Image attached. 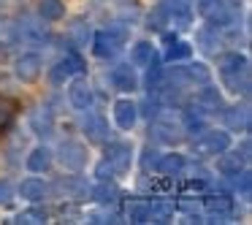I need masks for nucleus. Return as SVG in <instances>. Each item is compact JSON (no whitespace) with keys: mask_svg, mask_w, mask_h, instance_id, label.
<instances>
[{"mask_svg":"<svg viewBox=\"0 0 252 225\" xmlns=\"http://www.w3.org/2000/svg\"><path fill=\"white\" fill-rule=\"evenodd\" d=\"M127 38V30L120 25H109V30H100L95 35V55L98 57H111Z\"/></svg>","mask_w":252,"mask_h":225,"instance_id":"nucleus-1","label":"nucleus"},{"mask_svg":"<svg viewBox=\"0 0 252 225\" xmlns=\"http://www.w3.org/2000/svg\"><path fill=\"white\" fill-rule=\"evenodd\" d=\"M230 147V136L225 130H206L192 141V149L198 155H220V152H228Z\"/></svg>","mask_w":252,"mask_h":225,"instance_id":"nucleus-2","label":"nucleus"},{"mask_svg":"<svg viewBox=\"0 0 252 225\" xmlns=\"http://www.w3.org/2000/svg\"><path fill=\"white\" fill-rule=\"evenodd\" d=\"M201 14L214 25V28H217V25H230L236 19V8L230 6L228 0H203Z\"/></svg>","mask_w":252,"mask_h":225,"instance_id":"nucleus-3","label":"nucleus"},{"mask_svg":"<svg viewBox=\"0 0 252 225\" xmlns=\"http://www.w3.org/2000/svg\"><path fill=\"white\" fill-rule=\"evenodd\" d=\"M60 163L65 165L68 171L84 168V163H87V149H84V144H79V141H65V144L60 147Z\"/></svg>","mask_w":252,"mask_h":225,"instance_id":"nucleus-4","label":"nucleus"},{"mask_svg":"<svg viewBox=\"0 0 252 225\" xmlns=\"http://www.w3.org/2000/svg\"><path fill=\"white\" fill-rule=\"evenodd\" d=\"M247 68H250V63H247V57H241V55H225L222 60H220V71H222V76H225V82L233 87V93H236V79H239V73H244Z\"/></svg>","mask_w":252,"mask_h":225,"instance_id":"nucleus-5","label":"nucleus"},{"mask_svg":"<svg viewBox=\"0 0 252 225\" xmlns=\"http://www.w3.org/2000/svg\"><path fill=\"white\" fill-rule=\"evenodd\" d=\"M68 98L76 109H90L93 106V87L87 84V79H73L68 84Z\"/></svg>","mask_w":252,"mask_h":225,"instance_id":"nucleus-6","label":"nucleus"},{"mask_svg":"<svg viewBox=\"0 0 252 225\" xmlns=\"http://www.w3.org/2000/svg\"><path fill=\"white\" fill-rule=\"evenodd\" d=\"M79 71H84V63H82V57L79 55H65L60 63L55 65V71H52V79L55 82H65V79H71L73 73H79Z\"/></svg>","mask_w":252,"mask_h":225,"instance_id":"nucleus-7","label":"nucleus"},{"mask_svg":"<svg viewBox=\"0 0 252 225\" xmlns=\"http://www.w3.org/2000/svg\"><path fill=\"white\" fill-rule=\"evenodd\" d=\"M17 76L22 79L25 84L35 82L41 76V57L38 55H22L17 60Z\"/></svg>","mask_w":252,"mask_h":225,"instance_id":"nucleus-8","label":"nucleus"},{"mask_svg":"<svg viewBox=\"0 0 252 225\" xmlns=\"http://www.w3.org/2000/svg\"><path fill=\"white\" fill-rule=\"evenodd\" d=\"M130 147L127 144H111L109 152H106V160H109V165L114 168V174H122V171L130 168Z\"/></svg>","mask_w":252,"mask_h":225,"instance_id":"nucleus-9","label":"nucleus"},{"mask_svg":"<svg viewBox=\"0 0 252 225\" xmlns=\"http://www.w3.org/2000/svg\"><path fill=\"white\" fill-rule=\"evenodd\" d=\"M136 117H138V109H136L133 100L122 98V100L114 103V120H117V125H120L122 130H130V128L136 125Z\"/></svg>","mask_w":252,"mask_h":225,"instance_id":"nucleus-10","label":"nucleus"},{"mask_svg":"<svg viewBox=\"0 0 252 225\" xmlns=\"http://www.w3.org/2000/svg\"><path fill=\"white\" fill-rule=\"evenodd\" d=\"M152 133H155V138L163 141V144H176V141L185 138V128L174 125V122H168V120H158L152 128Z\"/></svg>","mask_w":252,"mask_h":225,"instance_id":"nucleus-11","label":"nucleus"},{"mask_svg":"<svg viewBox=\"0 0 252 225\" xmlns=\"http://www.w3.org/2000/svg\"><path fill=\"white\" fill-rule=\"evenodd\" d=\"M203 206H206V212L212 214L214 220H225L233 214V201H230L228 195H209L206 201H203Z\"/></svg>","mask_w":252,"mask_h":225,"instance_id":"nucleus-12","label":"nucleus"},{"mask_svg":"<svg viewBox=\"0 0 252 225\" xmlns=\"http://www.w3.org/2000/svg\"><path fill=\"white\" fill-rule=\"evenodd\" d=\"M111 84H114L117 90H122V93H133L136 90V73H133L130 65H117L114 71H111Z\"/></svg>","mask_w":252,"mask_h":225,"instance_id":"nucleus-13","label":"nucleus"},{"mask_svg":"<svg viewBox=\"0 0 252 225\" xmlns=\"http://www.w3.org/2000/svg\"><path fill=\"white\" fill-rule=\"evenodd\" d=\"M171 3L174 6H163L168 22L176 25V28H187L190 25V8H187V3H182V0H171Z\"/></svg>","mask_w":252,"mask_h":225,"instance_id":"nucleus-14","label":"nucleus"},{"mask_svg":"<svg viewBox=\"0 0 252 225\" xmlns=\"http://www.w3.org/2000/svg\"><path fill=\"white\" fill-rule=\"evenodd\" d=\"M19 195L33 201V203H38V201H44V195H46V185L41 179H35V176H30V179H25L22 185H19Z\"/></svg>","mask_w":252,"mask_h":225,"instance_id":"nucleus-15","label":"nucleus"},{"mask_svg":"<svg viewBox=\"0 0 252 225\" xmlns=\"http://www.w3.org/2000/svg\"><path fill=\"white\" fill-rule=\"evenodd\" d=\"M152 60H155V46L149 44V41H138V44L133 46V52H130V65L147 68Z\"/></svg>","mask_w":252,"mask_h":225,"instance_id":"nucleus-16","label":"nucleus"},{"mask_svg":"<svg viewBox=\"0 0 252 225\" xmlns=\"http://www.w3.org/2000/svg\"><path fill=\"white\" fill-rule=\"evenodd\" d=\"M171 217H174V203L158 201V203H149L144 223H168Z\"/></svg>","mask_w":252,"mask_h":225,"instance_id":"nucleus-17","label":"nucleus"},{"mask_svg":"<svg viewBox=\"0 0 252 225\" xmlns=\"http://www.w3.org/2000/svg\"><path fill=\"white\" fill-rule=\"evenodd\" d=\"M52 165V152L46 147H35L33 152H30L28 158V168L33 171V174H44L46 168Z\"/></svg>","mask_w":252,"mask_h":225,"instance_id":"nucleus-18","label":"nucleus"},{"mask_svg":"<svg viewBox=\"0 0 252 225\" xmlns=\"http://www.w3.org/2000/svg\"><path fill=\"white\" fill-rule=\"evenodd\" d=\"M222 155V152H220ZM247 163V155H239V152H230V155H222L220 158V171L222 174H228V176H239V171H241V165Z\"/></svg>","mask_w":252,"mask_h":225,"instance_id":"nucleus-19","label":"nucleus"},{"mask_svg":"<svg viewBox=\"0 0 252 225\" xmlns=\"http://www.w3.org/2000/svg\"><path fill=\"white\" fill-rule=\"evenodd\" d=\"M38 14L46 22H57V19H63V14H65V6H63V0H41Z\"/></svg>","mask_w":252,"mask_h":225,"instance_id":"nucleus-20","label":"nucleus"},{"mask_svg":"<svg viewBox=\"0 0 252 225\" xmlns=\"http://www.w3.org/2000/svg\"><path fill=\"white\" fill-rule=\"evenodd\" d=\"M147 209H149V201H144V198H130L125 206V214L130 223H144V217H147Z\"/></svg>","mask_w":252,"mask_h":225,"instance_id":"nucleus-21","label":"nucleus"},{"mask_svg":"<svg viewBox=\"0 0 252 225\" xmlns=\"http://www.w3.org/2000/svg\"><path fill=\"white\" fill-rule=\"evenodd\" d=\"M182 168H185V160H182V155H176V152L174 155H165V158L158 163V171H160V174H165V176H176Z\"/></svg>","mask_w":252,"mask_h":225,"instance_id":"nucleus-22","label":"nucleus"},{"mask_svg":"<svg viewBox=\"0 0 252 225\" xmlns=\"http://www.w3.org/2000/svg\"><path fill=\"white\" fill-rule=\"evenodd\" d=\"M225 120H228L230 128H241V130H247V128H250V111L247 109H230L228 114H225Z\"/></svg>","mask_w":252,"mask_h":225,"instance_id":"nucleus-23","label":"nucleus"},{"mask_svg":"<svg viewBox=\"0 0 252 225\" xmlns=\"http://www.w3.org/2000/svg\"><path fill=\"white\" fill-rule=\"evenodd\" d=\"M87 133H90V138H93V141H103L106 138V125H103V120H100V117H90L87 120Z\"/></svg>","mask_w":252,"mask_h":225,"instance_id":"nucleus-24","label":"nucleus"},{"mask_svg":"<svg viewBox=\"0 0 252 225\" xmlns=\"http://www.w3.org/2000/svg\"><path fill=\"white\" fill-rule=\"evenodd\" d=\"M14 114H17V103L14 100H0V130H6L8 122L14 120Z\"/></svg>","mask_w":252,"mask_h":225,"instance_id":"nucleus-25","label":"nucleus"},{"mask_svg":"<svg viewBox=\"0 0 252 225\" xmlns=\"http://www.w3.org/2000/svg\"><path fill=\"white\" fill-rule=\"evenodd\" d=\"M17 223H25V225H33V223H46V212L44 209H28L17 217Z\"/></svg>","mask_w":252,"mask_h":225,"instance_id":"nucleus-26","label":"nucleus"},{"mask_svg":"<svg viewBox=\"0 0 252 225\" xmlns=\"http://www.w3.org/2000/svg\"><path fill=\"white\" fill-rule=\"evenodd\" d=\"M198 100H201V103H206V106H212V109H217V106L222 103V100H220V93L214 87L201 90V93H198Z\"/></svg>","mask_w":252,"mask_h":225,"instance_id":"nucleus-27","label":"nucleus"},{"mask_svg":"<svg viewBox=\"0 0 252 225\" xmlns=\"http://www.w3.org/2000/svg\"><path fill=\"white\" fill-rule=\"evenodd\" d=\"M187 76H190V82H209V76H212V73H209V68L203 65V63H195V65H190L187 68Z\"/></svg>","mask_w":252,"mask_h":225,"instance_id":"nucleus-28","label":"nucleus"},{"mask_svg":"<svg viewBox=\"0 0 252 225\" xmlns=\"http://www.w3.org/2000/svg\"><path fill=\"white\" fill-rule=\"evenodd\" d=\"M190 44H182V41H179V44H174V46H171V49H168V60L171 63H176V60H185V57H190Z\"/></svg>","mask_w":252,"mask_h":225,"instance_id":"nucleus-29","label":"nucleus"},{"mask_svg":"<svg viewBox=\"0 0 252 225\" xmlns=\"http://www.w3.org/2000/svg\"><path fill=\"white\" fill-rule=\"evenodd\" d=\"M163 25H168V17H165L163 6H160V8H155V14H149V28L163 30Z\"/></svg>","mask_w":252,"mask_h":225,"instance_id":"nucleus-30","label":"nucleus"},{"mask_svg":"<svg viewBox=\"0 0 252 225\" xmlns=\"http://www.w3.org/2000/svg\"><path fill=\"white\" fill-rule=\"evenodd\" d=\"M87 35H90V30H87V25H84V22H79L76 28L71 30L73 44H79V46H84V44H87Z\"/></svg>","mask_w":252,"mask_h":225,"instance_id":"nucleus-31","label":"nucleus"},{"mask_svg":"<svg viewBox=\"0 0 252 225\" xmlns=\"http://www.w3.org/2000/svg\"><path fill=\"white\" fill-rule=\"evenodd\" d=\"M14 198V187L8 179H0V203H8Z\"/></svg>","mask_w":252,"mask_h":225,"instance_id":"nucleus-32","label":"nucleus"},{"mask_svg":"<svg viewBox=\"0 0 252 225\" xmlns=\"http://www.w3.org/2000/svg\"><path fill=\"white\" fill-rule=\"evenodd\" d=\"M95 195H98V201H114V198H117V190H114V187H98V190H95Z\"/></svg>","mask_w":252,"mask_h":225,"instance_id":"nucleus-33","label":"nucleus"},{"mask_svg":"<svg viewBox=\"0 0 252 225\" xmlns=\"http://www.w3.org/2000/svg\"><path fill=\"white\" fill-rule=\"evenodd\" d=\"M185 193H195V190H203V182L201 179H190V182H185V187H182Z\"/></svg>","mask_w":252,"mask_h":225,"instance_id":"nucleus-34","label":"nucleus"},{"mask_svg":"<svg viewBox=\"0 0 252 225\" xmlns=\"http://www.w3.org/2000/svg\"><path fill=\"white\" fill-rule=\"evenodd\" d=\"M6 60V49H3V44H0V63Z\"/></svg>","mask_w":252,"mask_h":225,"instance_id":"nucleus-35","label":"nucleus"}]
</instances>
